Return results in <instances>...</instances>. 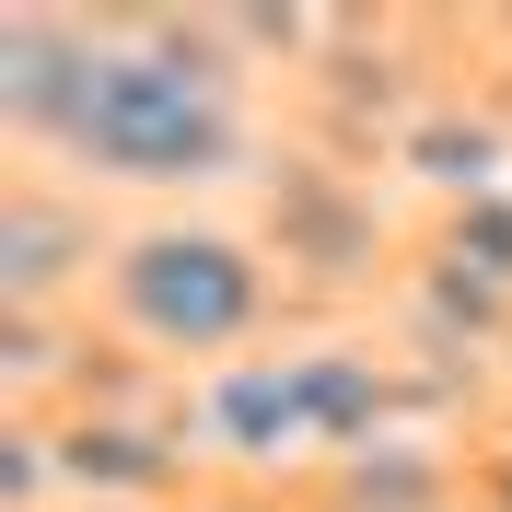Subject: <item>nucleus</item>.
Returning <instances> with one entry per match:
<instances>
[{
  "label": "nucleus",
  "instance_id": "nucleus-2",
  "mask_svg": "<svg viewBox=\"0 0 512 512\" xmlns=\"http://www.w3.org/2000/svg\"><path fill=\"white\" fill-rule=\"evenodd\" d=\"M117 291L152 315V338H187V350H210V338H233V326L256 315V268L222 233H152V245L117 268Z\"/></svg>",
  "mask_w": 512,
  "mask_h": 512
},
{
  "label": "nucleus",
  "instance_id": "nucleus-1",
  "mask_svg": "<svg viewBox=\"0 0 512 512\" xmlns=\"http://www.w3.org/2000/svg\"><path fill=\"white\" fill-rule=\"evenodd\" d=\"M70 128H82L105 163H128V175H187V163L222 152L210 94L175 82V70H94V94L70 105Z\"/></svg>",
  "mask_w": 512,
  "mask_h": 512
}]
</instances>
